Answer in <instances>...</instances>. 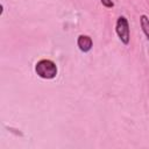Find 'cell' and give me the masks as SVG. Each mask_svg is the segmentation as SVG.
<instances>
[{"label": "cell", "mask_w": 149, "mask_h": 149, "mask_svg": "<svg viewBox=\"0 0 149 149\" xmlns=\"http://www.w3.org/2000/svg\"><path fill=\"white\" fill-rule=\"evenodd\" d=\"M115 31L119 37V40L127 45L130 41V30H129V23L128 20L125 16H119L115 23Z\"/></svg>", "instance_id": "2"}, {"label": "cell", "mask_w": 149, "mask_h": 149, "mask_svg": "<svg viewBox=\"0 0 149 149\" xmlns=\"http://www.w3.org/2000/svg\"><path fill=\"white\" fill-rule=\"evenodd\" d=\"M100 2H101V5H102L104 7H106V8H112V7H114V2H113L112 0H100Z\"/></svg>", "instance_id": "5"}, {"label": "cell", "mask_w": 149, "mask_h": 149, "mask_svg": "<svg viewBox=\"0 0 149 149\" xmlns=\"http://www.w3.org/2000/svg\"><path fill=\"white\" fill-rule=\"evenodd\" d=\"M35 72L42 79H54L57 76L58 69L54 61L43 58L35 64Z\"/></svg>", "instance_id": "1"}, {"label": "cell", "mask_w": 149, "mask_h": 149, "mask_svg": "<svg viewBox=\"0 0 149 149\" xmlns=\"http://www.w3.org/2000/svg\"><path fill=\"white\" fill-rule=\"evenodd\" d=\"M77 45H78L80 51L88 52L92 49V47H93V41H92V38L88 35L81 34V35H79L77 37Z\"/></svg>", "instance_id": "3"}, {"label": "cell", "mask_w": 149, "mask_h": 149, "mask_svg": "<svg viewBox=\"0 0 149 149\" xmlns=\"http://www.w3.org/2000/svg\"><path fill=\"white\" fill-rule=\"evenodd\" d=\"M140 24H141V28H142L143 34L146 35L147 40L149 41V17L146 14H142L140 16Z\"/></svg>", "instance_id": "4"}]
</instances>
